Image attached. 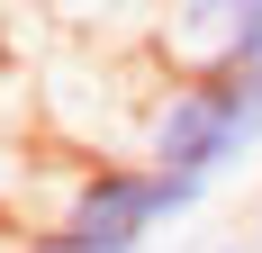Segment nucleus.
I'll return each instance as SVG.
<instances>
[{
  "label": "nucleus",
  "instance_id": "39448f33",
  "mask_svg": "<svg viewBox=\"0 0 262 253\" xmlns=\"http://www.w3.org/2000/svg\"><path fill=\"white\" fill-rule=\"evenodd\" d=\"M253 253H262V199H253Z\"/></svg>",
  "mask_w": 262,
  "mask_h": 253
},
{
  "label": "nucleus",
  "instance_id": "20e7f679",
  "mask_svg": "<svg viewBox=\"0 0 262 253\" xmlns=\"http://www.w3.org/2000/svg\"><path fill=\"white\" fill-rule=\"evenodd\" d=\"M226 73H262V0L235 9V64H226Z\"/></svg>",
  "mask_w": 262,
  "mask_h": 253
},
{
  "label": "nucleus",
  "instance_id": "7ed1b4c3",
  "mask_svg": "<svg viewBox=\"0 0 262 253\" xmlns=\"http://www.w3.org/2000/svg\"><path fill=\"white\" fill-rule=\"evenodd\" d=\"M235 9L244 0H190V9H172V18L154 27L163 73H226V64H235Z\"/></svg>",
  "mask_w": 262,
  "mask_h": 253
},
{
  "label": "nucleus",
  "instance_id": "f03ea898",
  "mask_svg": "<svg viewBox=\"0 0 262 253\" xmlns=\"http://www.w3.org/2000/svg\"><path fill=\"white\" fill-rule=\"evenodd\" d=\"M199 199H208V190H190V181L136 163V154H81L46 226L73 235L81 253H145V235L172 226V217H190Z\"/></svg>",
  "mask_w": 262,
  "mask_h": 253
},
{
  "label": "nucleus",
  "instance_id": "f257e3e1",
  "mask_svg": "<svg viewBox=\"0 0 262 253\" xmlns=\"http://www.w3.org/2000/svg\"><path fill=\"white\" fill-rule=\"evenodd\" d=\"M127 154L190 190H217L262 154V73H154L136 91Z\"/></svg>",
  "mask_w": 262,
  "mask_h": 253
}]
</instances>
